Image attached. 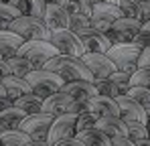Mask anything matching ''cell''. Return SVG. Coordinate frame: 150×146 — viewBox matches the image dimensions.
<instances>
[{
	"label": "cell",
	"instance_id": "obj_14",
	"mask_svg": "<svg viewBox=\"0 0 150 146\" xmlns=\"http://www.w3.org/2000/svg\"><path fill=\"white\" fill-rule=\"evenodd\" d=\"M61 94L69 96L73 101H81V103H87L89 99L98 97V91H96L93 83H87V81H71V83H65L61 87Z\"/></svg>",
	"mask_w": 150,
	"mask_h": 146
},
{
	"label": "cell",
	"instance_id": "obj_17",
	"mask_svg": "<svg viewBox=\"0 0 150 146\" xmlns=\"http://www.w3.org/2000/svg\"><path fill=\"white\" fill-rule=\"evenodd\" d=\"M116 103H118V110H120V118L124 122H140V124H146L144 108L138 106L134 99L122 96V97H116Z\"/></svg>",
	"mask_w": 150,
	"mask_h": 146
},
{
	"label": "cell",
	"instance_id": "obj_45",
	"mask_svg": "<svg viewBox=\"0 0 150 146\" xmlns=\"http://www.w3.org/2000/svg\"><path fill=\"white\" fill-rule=\"evenodd\" d=\"M136 146H150V140L146 138V140H140V142H136Z\"/></svg>",
	"mask_w": 150,
	"mask_h": 146
},
{
	"label": "cell",
	"instance_id": "obj_3",
	"mask_svg": "<svg viewBox=\"0 0 150 146\" xmlns=\"http://www.w3.org/2000/svg\"><path fill=\"white\" fill-rule=\"evenodd\" d=\"M25 79L28 83V87H30V94H35L41 99L61 91V87L65 85V81L61 77H57L55 73H51V71H45V69H37V71L28 73Z\"/></svg>",
	"mask_w": 150,
	"mask_h": 146
},
{
	"label": "cell",
	"instance_id": "obj_12",
	"mask_svg": "<svg viewBox=\"0 0 150 146\" xmlns=\"http://www.w3.org/2000/svg\"><path fill=\"white\" fill-rule=\"evenodd\" d=\"M75 35L79 37L81 47H83L85 53H101V55H105L110 51V47H112L110 41L105 39V35L96 30V28H91V26H87V28H83V30H79Z\"/></svg>",
	"mask_w": 150,
	"mask_h": 146
},
{
	"label": "cell",
	"instance_id": "obj_21",
	"mask_svg": "<svg viewBox=\"0 0 150 146\" xmlns=\"http://www.w3.org/2000/svg\"><path fill=\"white\" fill-rule=\"evenodd\" d=\"M73 138H77L83 146H112V140L96 128L85 130V132H77Z\"/></svg>",
	"mask_w": 150,
	"mask_h": 146
},
{
	"label": "cell",
	"instance_id": "obj_10",
	"mask_svg": "<svg viewBox=\"0 0 150 146\" xmlns=\"http://www.w3.org/2000/svg\"><path fill=\"white\" fill-rule=\"evenodd\" d=\"M81 63L93 79H108L112 73H116V65L108 59V55L101 53H85L81 57Z\"/></svg>",
	"mask_w": 150,
	"mask_h": 146
},
{
	"label": "cell",
	"instance_id": "obj_32",
	"mask_svg": "<svg viewBox=\"0 0 150 146\" xmlns=\"http://www.w3.org/2000/svg\"><path fill=\"white\" fill-rule=\"evenodd\" d=\"M130 85L150 89V69H136V73L130 77Z\"/></svg>",
	"mask_w": 150,
	"mask_h": 146
},
{
	"label": "cell",
	"instance_id": "obj_22",
	"mask_svg": "<svg viewBox=\"0 0 150 146\" xmlns=\"http://www.w3.org/2000/svg\"><path fill=\"white\" fill-rule=\"evenodd\" d=\"M41 106H43V99L37 97L35 94H26V96L18 97L12 101V108L25 112L26 116H33V114H41Z\"/></svg>",
	"mask_w": 150,
	"mask_h": 146
},
{
	"label": "cell",
	"instance_id": "obj_2",
	"mask_svg": "<svg viewBox=\"0 0 150 146\" xmlns=\"http://www.w3.org/2000/svg\"><path fill=\"white\" fill-rule=\"evenodd\" d=\"M142 49L134 43H122V45H112L110 51L105 53L108 59L116 65V71L126 73V75H134L138 69V57H140Z\"/></svg>",
	"mask_w": 150,
	"mask_h": 146
},
{
	"label": "cell",
	"instance_id": "obj_28",
	"mask_svg": "<svg viewBox=\"0 0 150 146\" xmlns=\"http://www.w3.org/2000/svg\"><path fill=\"white\" fill-rule=\"evenodd\" d=\"M126 128H128V138H130L134 144L148 138V128H146V124H140V122H126Z\"/></svg>",
	"mask_w": 150,
	"mask_h": 146
},
{
	"label": "cell",
	"instance_id": "obj_25",
	"mask_svg": "<svg viewBox=\"0 0 150 146\" xmlns=\"http://www.w3.org/2000/svg\"><path fill=\"white\" fill-rule=\"evenodd\" d=\"M30 138L21 130H4L0 134V146H26Z\"/></svg>",
	"mask_w": 150,
	"mask_h": 146
},
{
	"label": "cell",
	"instance_id": "obj_39",
	"mask_svg": "<svg viewBox=\"0 0 150 146\" xmlns=\"http://www.w3.org/2000/svg\"><path fill=\"white\" fill-rule=\"evenodd\" d=\"M138 69H150V47L142 49V53L138 57Z\"/></svg>",
	"mask_w": 150,
	"mask_h": 146
},
{
	"label": "cell",
	"instance_id": "obj_31",
	"mask_svg": "<svg viewBox=\"0 0 150 146\" xmlns=\"http://www.w3.org/2000/svg\"><path fill=\"white\" fill-rule=\"evenodd\" d=\"M96 116L93 114H89L87 110H83L79 116H77V122H75V134L77 132H85V130H91V128H96Z\"/></svg>",
	"mask_w": 150,
	"mask_h": 146
},
{
	"label": "cell",
	"instance_id": "obj_18",
	"mask_svg": "<svg viewBox=\"0 0 150 146\" xmlns=\"http://www.w3.org/2000/svg\"><path fill=\"white\" fill-rule=\"evenodd\" d=\"M96 130H100L101 134H105L110 140L112 138H128V128L122 118H114V116H105L96 120Z\"/></svg>",
	"mask_w": 150,
	"mask_h": 146
},
{
	"label": "cell",
	"instance_id": "obj_24",
	"mask_svg": "<svg viewBox=\"0 0 150 146\" xmlns=\"http://www.w3.org/2000/svg\"><path fill=\"white\" fill-rule=\"evenodd\" d=\"M8 63V69H10V75L12 77H18V79H25L28 73H33V71H37L26 59H23V57H12V59H8L6 61Z\"/></svg>",
	"mask_w": 150,
	"mask_h": 146
},
{
	"label": "cell",
	"instance_id": "obj_40",
	"mask_svg": "<svg viewBox=\"0 0 150 146\" xmlns=\"http://www.w3.org/2000/svg\"><path fill=\"white\" fill-rule=\"evenodd\" d=\"M51 146H83L77 138H67V140H59V142H55V144Z\"/></svg>",
	"mask_w": 150,
	"mask_h": 146
},
{
	"label": "cell",
	"instance_id": "obj_29",
	"mask_svg": "<svg viewBox=\"0 0 150 146\" xmlns=\"http://www.w3.org/2000/svg\"><path fill=\"white\" fill-rule=\"evenodd\" d=\"M118 10L124 18H136L138 21V0H114Z\"/></svg>",
	"mask_w": 150,
	"mask_h": 146
},
{
	"label": "cell",
	"instance_id": "obj_16",
	"mask_svg": "<svg viewBox=\"0 0 150 146\" xmlns=\"http://www.w3.org/2000/svg\"><path fill=\"white\" fill-rule=\"evenodd\" d=\"M85 110L89 114H93L96 118H105V116H114V118H120V110H118V103L116 99L112 97H93L85 103Z\"/></svg>",
	"mask_w": 150,
	"mask_h": 146
},
{
	"label": "cell",
	"instance_id": "obj_5",
	"mask_svg": "<svg viewBox=\"0 0 150 146\" xmlns=\"http://www.w3.org/2000/svg\"><path fill=\"white\" fill-rule=\"evenodd\" d=\"M10 33L18 35L23 41H51V33L43 21H37L33 16H18L8 26Z\"/></svg>",
	"mask_w": 150,
	"mask_h": 146
},
{
	"label": "cell",
	"instance_id": "obj_6",
	"mask_svg": "<svg viewBox=\"0 0 150 146\" xmlns=\"http://www.w3.org/2000/svg\"><path fill=\"white\" fill-rule=\"evenodd\" d=\"M118 18H122V12L118 10V6L114 4V0L93 2L91 16H89V26L105 35V33L112 28V24L116 23Z\"/></svg>",
	"mask_w": 150,
	"mask_h": 146
},
{
	"label": "cell",
	"instance_id": "obj_11",
	"mask_svg": "<svg viewBox=\"0 0 150 146\" xmlns=\"http://www.w3.org/2000/svg\"><path fill=\"white\" fill-rule=\"evenodd\" d=\"M75 122L77 116L73 114H63V116H57L53 124L49 128V136H47V144H55L59 140H67V138H73L75 136Z\"/></svg>",
	"mask_w": 150,
	"mask_h": 146
},
{
	"label": "cell",
	"instance_id": "obj_43",
	"mask_svg": "<svg viewBox=\"0 0 150 146\" xmlns=\"http://www.w3.org/2000/svg\"><path fill=\"white\" fill-rule=\"evenodd\" d=\"M144 114H146V128H150V106L144 108Z\"/></svg>",
	"mask_w": 150,
	"mask_h": 146
},
{
	"label": "cell",
	"instance_id": "obj_34",
	"mask_svg": "<svg viewBox=\"0 0 150 146\" xmlns=\"http://www.w3.org/2000/svg\"><path fill=\"white\" fill-rule=\"evenodd\" d=\"M89 26V18L87 16H83V14H71L69 16V30L71 33H79V30H83V28H87Z\"/></svg>",
	"mask_w": 150,
	"mask_h": 146
},
{
	"label": "cell",
	"instance_id": "obj_27",
	"mask_svg": "<svg viewBox=\"0 0 150 146\" xmlns=\"http://www.w3.org/2000/svg\"><path fill=\"white\" fill-rule=\"evenodd\" d=\"M21 14L8 4V2H2L0 0V30H8V26L12 21H16Z\"/></svg>",
	"mask_w": 150,
	"mask_h": 146
},
{
	"label": "cell",
	"instance_id": "obj_33",
	"mask_svg": "<svg viewBox=\"0 0 150 146\" xmlns=\"http://www.w3.org/2000/svg\"><path fill=\"white\" fill-rule=\"evenodd\" d=\"M91 83H93V87H96V91H98L100 97H112V99H116V91H114L110 79H93Z\"/></svg>",
	"mask_w": 150,
	"mask_h": 146
},
{
	"label": "cell",
	"instance_id": "obj_47",
	"mask_svg": "<svg viewBox=\"0 0 150 146\" xmlns=\"http://www.w3.org/2000/svg\"><path fill=\"white\" fill-rule=\"evenodd\" d=\"M142 30H148V33H150V21H148V23H144V24H142Z\"/></svg>",
	"mask_w": 150,
	"mask_h": 146
},
{
	"label": "cell",
	"instance_id": "obj_36",
	"mask_svg": "<svg viewBox=\"0 0 150 146\" xmlns=\"http://www.w3.org/2000/svg\"><path fill=\"white\" fill-rule=\"evenodd\" d=\"M57 4L63 8V12H65L67 16H71V14H81V12H79V0H59Z\"/></svg>",
	"mask_w": 150,
	"mask_h": 146
},
{
	"label": "cell",
	"instance_id": "obj_26",
	"mask_svg": "<svg viewBox=\"0 0 150 146\" xmlns=\"http://www.w3.org/2000/svg\"><path fill=\"white\" fill-rule=\"evenodd\" d=\"M108 79H110V83H112V87H114V91H116V97L126 96L128 89L132 87V85H130V75H126V73L116 71V73H112Z\"/></svg>",
	"mask_w": 150,
	"mask_h": 146
},
{
	"label": "cell",
	"instance_id": "obj_13",
	"mask_svg": "<svg viewBox=\"0 0 150 146\" xmlns=\"http://www.w3.org/2000/svg\"><path fill=\"white\" fill-rule=\"evenodd\" d=\"M43 23H45L49 33H57V30H65L69 26V16L63 12V8L57 2H47Z\"/></svg>",
	"mask_w": 150,
	"mask_h": 146
},
{
	"label": "cell",
	"instance_id": "obj_42",
	"mask_svg": "<svg viewBox=\"0 0 150 146\" xmlns=\"http://www.w3.org/2000/svg\"><path fill=\"white\" fill-rule=\"evenodd\" d=\"M8 75H10L8 63H6L4 59H0V79H4V77H8Z\"/></svg>",
	"mask_w": 150,
	"mask_h": 146
},
{
	"label": "cell",
	"instance_id": "obj_44",
	"mask_svg": "<svg viewBox=\"0 0 150 146\" xmlns=\"http://www.w3.org/2000/svg\"><path fill=\"white\" fill-rule=\"evenodd\" d=\"M26 146H49V144H47V142H35V140H30Z\"/></svg>",
	"mask_w": 150,
	"mask_h": 146
},
{
	"label": "cell",
	"instance_id": "obj_35",
	"mask_svg": "<svg viewBox=\"0 0 150 146\" xmlns=\"http://www.w3.org/2000/svg\"><path fill=\"white\" fill-rule=\"evenodd\" d=\"M45 6H47V2H43V0H30L28 16H33V18H37V21H43V16H45Z\"/></svg>",
	"mask_w": 150,
	"mask_h": 146
},
{
	"label": "cell",
	"instance_id": "obj_19",
	"mask_svg": "<svg viewBox=\"0 0 150 146\" xmlns=\"http://www.w3.org/2000/svg\"><path fill=\"white\" fill-rule=\"evenodd\" d=\"M23 39L10 30H0V59L8 61L18 55V49L23 47Z\"/></svg>",
	"mask_w": 150,
	"mask_h": 146
},
{
	"label": "cell",
	"instance_id": "obj_8",
	"mask_svg": "<svg viewBox=\"0 0 150 146\" xmlns=\"http://www.w3.org/2000/svg\"><path fill=\"white\" fill-rule=\"evenodd\" d=\"M142 23L136 18H118L112 24V28L105 33V39L110 41V45H122V43H132L134 37L140 33Z\"/></svg>",
	"mask_w": 150,
	"mask_h": 146
},
{
	"label": "cell",
	"instance_id": "obj_15",
	"mask_svg": "<svg viewBox=\"0 0 150 146\" xmlns=\"http://www.w3.org/2000/svg\"><path fill=\"white\" fill-rule=\"evenodd\" d=\"M71 103H73V99H71L69 96H65V94L57 91V94H53V96H49V97H45V99H43L41 112H43V114H49V116H53V118H57V116L69 114Z\"/></svg>",
	"mask_w": 150,
	"mask_h": 146
},
{
	"label": "cell",
	"instance_id": "obj_37",
	"mask_svg": "<svg viewBox=\"0 0 150 146\" xmlns=\"http://www.w3.org/2000/svg\"><path fill=\"white\" fill-rule=\"evenodd\" d=\"M8 4L21 14V16H28L30 10V0H8Z\"/></svg>",
	"mask_w": 150,
	"mask_h": 146
},
{
	"label": "cell",
	"instance_id": "obj_46",
	"mask_svg": "<svg viewBox=\"0 0 150 146\" xmlns=\"http://www.w3.org/2000/svg\"><path fill=\"white\" fill-rule=\"evenodd\" d=\"M0 99H6V91H4V87H2V83H0Z\"/></svg>",
	"mask_w": 150,
	"mask_h": 146
},
{
	"label": "cell",
	"instance_id": "obj_48",
	"mask_svg": "<svg viewBox=\"0 0 150 146\" xmlns=\"http://www.w3.org/2000/svg\"><path fill=\"white\" fill-rule=\"evenodd\" d=\"M148 140H150V128H148Z\"/></svg>",
	"mask_w": 150,
	"mask_h": 146
},
{
	"label": "cell",
	"instance_id": "obj_1",
	"mask_svg": "<svg viewBox=\"0 0 150 146\" xmlns=\"http://www.w3.org/2000/svg\"><path fill=\"white\" fill-rule=\"evenodd\" d=\"M43 69L55 73V75L61 77L65 83H71V81H87V83H91V81H93V77L85 69V65L81 63V59H77V57L57 55V57L49 59V61L43 65Z\"/></svg>",
	"mask_w": 150,
	"mask_h": 146
},
{
	"label": "cell",
	"instance_id": "obj_41",
	"mask_svg": "<svg viewBox=\"0 0 150 146\" xmlns=\"http://www.w3.org/2000/svg\"><path fill=\"white\" fill-rule=\"evenodd\" d=\"M112 146H136L130 138H112Z\"/></svg>",
	"mask_w": 150,
	"mask_h": 146
},
{
	"label": "cell",
	"instance_id": "obj_23",
	"mask_svg": "<svg viewBox=\"0 0 150 146\" xmlns=\"http://www.w3.org/2000/svg\"><path fill=\"white\" fill-rule=\"evenodd\" d=\"M25 118H26V114L21 112V110H16V108H6V110L0 112V122H2V126L6 130H18L21 122Z\"/></svg>",
	"mask_w": 150,
	"mask_h": 146
},
{
	"label": "cell",
	"instance_id": "obj_30",
	"mask_svg": "<svg viewBox=\"0 0 150 146\" xmlns=\"http://www.w3.org/2000/svg\"><path fill=\"white\" fill-rule=\"evenodd\" d=\"M126 97L134 99V101H136L138 106H142V108L150 106V89H146V87H130L128 94H126Z\"/></svg>",
	"mask_w": 150,
	"mask_h": 146
},
{
	"label": "cell",
	"instance_id": "obj_4",
	"mask_svg": "<svg viewBox=\"0 0 150 146\" xmlns=\"http://www.w3.org/2000/svg\"><path fill=\"white\" fill-rule=\"evenodd\" d=\"M57 55L59 51L51 45V41H25L18 49V57L26 59L35 69H43V65Z\"/></svg>",
	"mask_w": 150,
	"mask_h": 146
},
{
	"label": "cell",
	"instance_id": "obj_7",
	"mask_svg": "<svg viewBox=\"0 0 150 146\" xmlns=\"http://www.w3.org/2000/svg\"><path fill=\"white\" fill-rule=\"evenodd\" d=\"M53 116L49 114H33V116H26L25 120L21 122L18 130L25 132L26 136L35 142H47V136H49V128L53 124Z\"/></svg>",
	"mask_w": 150,
	"mask_h": 146
},
{
	"label": "cell",
	"instance_id": "obj_9",
	"mask_svg": "<svg viewBox=\"0 0 150 146\" xmlns=\"http://www.w3.org/2000/svg\"><path fill=\"white\" fill-rule=\"evenodd\" d=\"M51 45L59 51V55H67V57H77L81 59L85 55V51L81 47V41L79 37L71 33L69 28L65 30H57V33H51Z\"/></svg>",
	"mask_w": 150,
	"mask_h": 146
},
{
	"label": "cell",
	"instance_id": "obj_20",
	"mask_svg": "<svg viewBox=\"0 0 150 146\" xmlns=\"http://www.w3.org/2000/svg\"><path fill=\"white\" fill-rule=\"evenodd\" d=\"M0 83H2V87L6 91V97L12 99V101L18 99V97H23V96H26V94H30V87H28L26 79H18V77L8 75V77L0 79Z\"/></svg>",
	"mask_w": 150,
	"mask_h": 146
},
{
	"label": "cell",
	"instance_id": "obj_38",
	"mask_svg": "<svg viewBox=\"0 0 150 146\" xmlns=\"http://www.w3.org/2000/svg\"><path fill=\"white\" fill-rule=\"evenodd\" d=\"M138 21L142 24L150 21V0H140L138 2Z\"/></svg>",
	"mask_w": 150,
	"mask_h": 146
}]
</instances>
